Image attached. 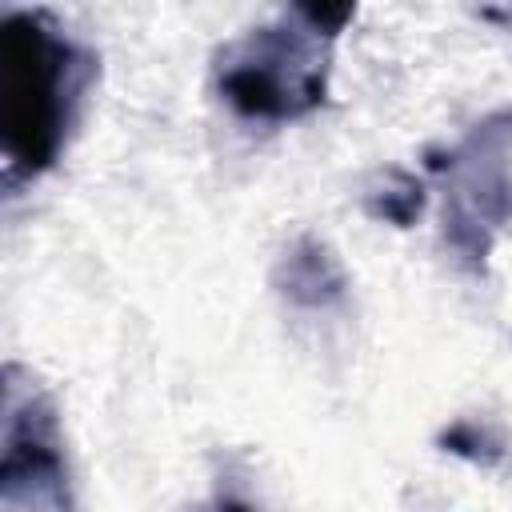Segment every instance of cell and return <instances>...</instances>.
I'll use <instances>...</instances> for the list:
<instances>
[{"label": "cell", "mask_w": 512, "mask_h": 512, "mask_svg": "<svg viewBox=\"0 0 512 512\" xmlns=\"http://www.w3.org/2000/svg\"><path fill=\"white\" fill-rule=\"evenodd\" d=\"M72 64L76 52L44 32L40 20L12 16L4 24V124L8 148L24 168H44L56 156Z\"/></svg>", "instance_id": "cell-1"}]
</instances>
